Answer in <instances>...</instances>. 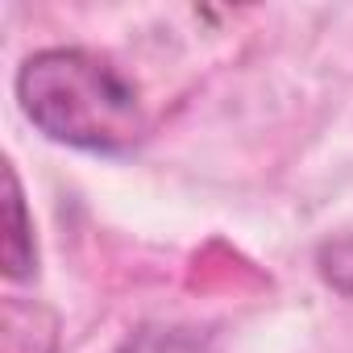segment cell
I'll return each mask as SVG.
<instances>
[{
	"instance_id": "cell-1",
	"label": "cell",
	"mask_w": 353,
	"mask_h": 353,
	"mask_svg": "<svg viewBox=\"0 0 353 353\" xmlns=\"http://www.w3.org/2000/svg\"><path fill=\"white\" fill-rule=\"evenodd\" d=\"M17 104L38 133L71 150L125 154L145 137L137 83L92 50L54 46L30 54L17 71Z\"/></svg>"
},
{
	"instance_id": "cell-2",
	"label": "cell",
	"mask_w": 353,
	"mask_h": 353,
	"mask_svg": "<svg viewBox=\"0 0 353 353\" xmlns=\"http://www.w3.org/2000/svg\"><path fill=\"white\" fill-rule=\"evenodd\" d=\"M59 349V316L38 303L9 295L0 307V353H54Z\"/></svg>"
},
{
	"instance_id": "cell-3",
	"label": "cell",
	"mask_w": 353,
	"mask_h": 353,
	"mask_svg": "<svg viewBox=\"0 0 353 353\" xmlns=\"http://www.w3.org/2000/svg\"><path fill=\"white\" fill-rule=\"evenodd\" d=\"M0 262L13 283L34 279L38 270V245H34V221L26 212V196L17 183V170L5 162V237H0Z\"/></svg>"
},
{
	"instance_id": "cell-4",
	"label": "cell",
	"mask_w": 353,
	"mask_h": 353,
	"mask_svg": "<svg viewBox=\"0 0 353 353\" xmlns=\"http://www.w3.org/2000/svg\"><path fill=\"white\" fill-rule=\"evenodd\" d=\"M117 353H212V336L196 324H141Z\"/></svg>"
}]
</instances>
